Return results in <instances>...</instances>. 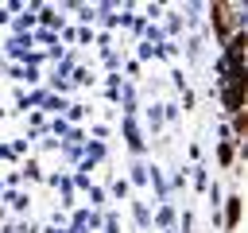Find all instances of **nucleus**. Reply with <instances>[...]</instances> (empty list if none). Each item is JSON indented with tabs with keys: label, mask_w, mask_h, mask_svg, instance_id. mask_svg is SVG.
<instances>
[{
	"label": "nucleus",
	"mask_w": 248,
	"mask_h": 233,
	"mask_svg": "<svg viewBox=\"0 0 248 233\" xmlns=\"http://www.w3.org/2000/svg\"><path fill=\"white\" fill-rule=\"evenodd\" d=\"M236 217H240V202L232 198V202H229V225H236Z\"/></svg>",
	"instance_id": "nucleus-2"
},
{
	"label": "nucleus",
	"mask_w": 248,
	"mask_h": 233,
	"mask_svg": "<svg viewBox=\"0 0 248 233\" xmlns=\"http://www.w3.org/2000/svg\"><path fill=\"white\" fill-rule=\"evenodd\" d=\"M225 101H229V109H240V78H232V82H229V93H225Z\"/></svg>",
	"instance_id": "nucleus-1"
}]
</instances>
